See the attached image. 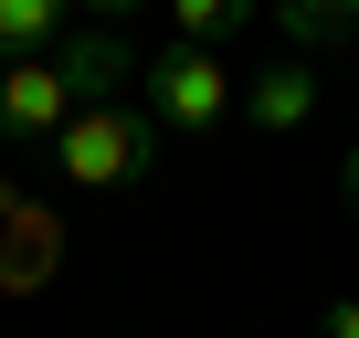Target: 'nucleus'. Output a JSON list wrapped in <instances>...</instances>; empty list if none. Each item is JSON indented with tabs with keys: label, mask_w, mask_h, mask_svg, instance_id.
<instances>
[{
	"label": "nucleus",
	"mask_w": 359,
	"mask_h": 338,
	"mask_svg": "<svg viewBox=\"0 0 359 338\" xmlns=\"http://www.w3.org/2000/svg\"><path fill=\"white\" fill-rule=\"evenodd\" d=\"M64 32H74L64 0H0V64H43L64 53Z\"/></svg>",
	"instance_id": "6e6552de"
},
{
	"label": "nucleus",
	"mask_w": 359,
	"mask_h": 338,
	"mask_svg": "<svg viewBox=\"0 0 359 338\" xmlns=\"http://www.w3.org/2000/svg\"><path fill=\"white\" fill-rule=\"evenodd\" d=\"M64 254H74L64 201L22 191L11 212H0V306H32V296H53V285H64Z\"/></svg>",
	"instance_id": "7ed1b4c3"
},
{
	"label": "nucleus",
	"mask_w": 359,
	"mask_h": 338,
	"mask_svg": "<svg viewBox=\"0 0 359 338\" xmlns=\"http://www.w3.org/2000/svg\"><path fill=\"white\" fill-rule=\"evenodd\" d=\"M317 338H359V296H327L317 306Z\"/></svg>",
	"instance_id": "1a4fd4ad"
},
{
	"label": "nucleus",
	"mask_w": 359,
	"mask_h": 338,
	"mask_svg": "<svg viewBox=\"0 0 359 338\" xmlns=\"http://www.w3.org/2000/svg\"><path fill=\"white\" fill-rule=\"evenodd\" d=\"M74 106H85V95H74L64 53H43V64H0V148H53Z\"/></svg>",
	"instance_id": "20e7f679"
},
{
	"label": "nucleus",
	"mask_w": 359,
	"mask_h": 338,
	"mask_svg": "<svg viewBox=\"0 0 359 338\" xmlns=\"http://www.w3.org/2000/svg\"><path fill=\"white\" fill-rule=\"evenodd\" d=\"M158 148H169V137L148 127V106H137V95H116V106H74V116H64V137H53L43 158H53V180H64V191L116 201V191H137L148 169H158Z\"/></svg>",
	"instance_id": "f257e3e1"
},
{
	"label": "nucleus",
	"mask_w": 359,
	"mask_h": 338,
	"mask_svg": "<svg viewBox=\"0 0 359 338\" xmlns=\"http://www.w3.org/2000/svg\"><path fill=\"white\" fill-rule=\"evenodd\" d=\"M243 32H264V0H169V43L180 53H222Z\"/></svg>",
	"instance_id": "0eeeda50"
},
{
	"label": "nucleus",
	"mask_w": 359,
	"mask_h": 338,
	"mask_svg": "<svg viewBox=\"0 0 359 338\" xmlns=\"http://www.w3.org/2000/svg\"><path fill=\"white\" fill-rule=\"evenodd\" d=\"M264 32H285L296 64L348 53V43H359V0H264Z\"/></svg>",
	"instance_id": "423d86ee"
},
{
	"label": "nucleus",
	"mask_w": 359,
	"mask_h": 338,
	"mask_svg": "<svg viewBox=\"0 0 359 338\" xmlns=\"http://www.w3.org/2000/svg\"><path fill=\"white\" fill-rule=\"evenodd\" d=\"M338 212L359 222V137H348V158H338Z\"/></svg>",
	"instance_id": "9d476101"
},
{
	"label": "nucleus",
	"mask_w": 359,
	"mask_h": 338,
	"mask_svg": "<svg viewBox=\"0 0 359 338\" xmlns=\"http://www.w3.org/2000/svg\"><path fill=\"white\" fill-rule=\"evenodd\" d=\"M317 106H327V74L296 64V53H275L264 74H243V127L254 137H296V127H317Z\"/></svg>",
	"instance_id": "39448f33"
},
{
	"label": "nucleus",
	"mask_w": 359,
	"mask_h": 338,
	"mask_svg": "<svg viewBox=\"0 0 359 338\" xmlns=\"http://www.w3.org/2000/svg\"><path fill=\"white\" fill-rule=\"evenodd\" d=\"M137 85H148V95H137L148 127L180 137V148H201V137H222V127L243 116V74H233L222 53H180V43H169V53L137 64Z\"/></svg>",
	"instance_id": "f03ea898"
}]
</instances>
